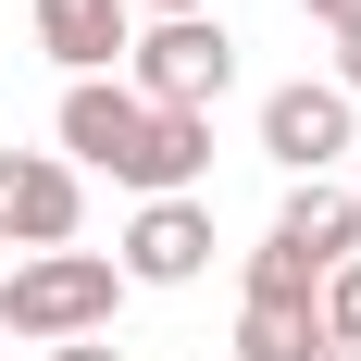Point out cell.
I'll return each instance as SVG.
<instances>
[{
	"label": "cell",
	"mask_w": 361,
	"mask_h": 361,
	"mask_svg": "<svg viewBox=\"0 0 361 361\" xmlns=\"http://www.w3.org/2000/svg\"><path fill=\"white\" fill-rule=\"evenodd\" d=\"M50 137H63V162H75V175H112V187H125V162H137V137H149V100L125 87V75H75Z\"/></svg>",
	"instance_id": "4"
},
{
	"label": "cell",
	"mask_w": 361,
	"mask_h": 361,
	"mask_svg": "<svg viewBox=\"0 0 361 361\" xmlns=\"http://www.w3.org/2000/svg\"><path fill=\"white\" fill-rule=\"evenodd\" d=\"M349 200H361V187H349Z\"/></svg>",
	"instance_id": "17"
},
{
	"label": "cell",
	"mask_w": 361,
	"mask_h": 361,
	"mask_svg": "<svg viewBox=\"0 0 361 361\" xmlns=\"http://www.w3.org/2000/svg\"><path fill=\"white\" fill-rule=\"evenodd\" d=\"M312 349H324L312 299H237V361H312Z\"/></svg>",
	"instance_id": "9"
},
{
	"label": "cell",
	"mask_w": 361,
	"mask_h": 361,
	"mask_svg": "<svg viewBox=\"0 0 361 361\" xmlns=\"http://www.w3.org/2000/svg\"><path fill=\"white\" fill-rule=\"evenodd\" d=\"M299 13H312L324 37H349V25H361V0H299Z\"/></svg>",
	"instance_id": "12"
},
{
	"label": "cell",
	"mask_w": 361,
	"mask_h": 361,
	"mask_svg": "<svg viewBox=\"0 0 361 361\" xmlns=\"http://www.w3.org/2000/svg\"><path fill=\"white\" fill-rule=\"evenodd\" d=\"M312 361H361V349H349V336H324V349H312Z\"/></svg>",
	"instance_id": "15"
},
{
	"label": "cell",
	"mask_w": 361,
	"mask_h": 361,
	"mask_svg": "<svg viewBox=\"0 0 361 361\" xmlns=\"http://www.w3.org/2000/svg\"><path fill=\"white\" fill-rule=\"evenodd\" d=\"M349 100H336L324 75H299V87H274V100H262V162H287L299 187L312 175H336V162H349Z\"/></svg>",
	"instance_id": "6"
},
{
	"label": "cell",
	"mask_w": 361,
	"mask_h": 361,
	"mask_svg": "<svg viewBox=\"0 0 361 361\" xmlns=\"http://www.w3.org/2000/svg\"><path fill=\"white\" fill-rule=\"evenodd\" d=\"M324 87H336V100H361V25L336 37V75H324Z\"/></svg>",
	"instance_id": "11"
},
{
	"label": "cell",
	"mask_w": 361,
	"mask_h": 361,
	"mask_svg": "<svg viewBox=\"0 0 361 361\" xmlns=\"http://www.w3.org/2000/svg\"><path fill=\"white\" fill-rule=\"evenodd\" d=\"M112 250H37L13 262V287H0V336H25V349H75V336H112Z\"/></svg>",
	"instance_id": "1"
},
{
	"label": "cell",
	"mask_w": 361,
	"mask_h": 361,
	"mask_svg": "<svg viewBox=\"0 0 361 361\" xmlns=\"http://www.w3.org/2000/svg\"><path fill=\"white\" fill-rule=\"evenodd\" d=\"M0 349H13V336H0Z\"/></svg>",
	"instance_id": "16"
},
{
	"label": "cell",
	"mask_w": 361,
	"mask_h": 361,
	"mask_svg": "<svg viewBox=\"0 0 361 361\" xmlns=\"http://www.w3.org/2000/svg\"><path fill=\"white\" fill-rule=\"evenodd\" d=\"M312 312H324V336H349V349H361V262H336L324 287H312Z\"/></svg>",
	"instance_id": "10"
},
{
	"label": "cell",
	"mask_w": 361,
	"mask_h": 361,
	"mask_svg": "<svg viewBox=\"0 0 361 361\" xmlns=\"http://www.w3.org/2000/svg\"><path fill=\"white\" fill-rule=\"evenodd\" d=\"M112 274H125V287H200V274H212V200H137Z\"/></svg>",
	"instance_id": "5"
},
{
	"label": "cell",
	"mask_w": 361,
	"mask_h": 361,
	"mask_svg": "<svg viewBox=\"0 0 361 361\" xmlns=\"http://www.w3.org/2000/svg\"><path fill=\"white\" fill-rule=\"evenodd\" d=\"M37 361H125L112 336H75V349H37Z\"/></svg>",
	"instance_id": "14"
},
{
	"label": "cell",
	"mask_w": 361,
	"mask_h": 361,
	"mask_svg": "<svg viewBox=\"0 0 361 361\" xmlns=\"http://www.w3.org/2000/svg\"><path fill=\"white\" fill-rule=\"evenodd\" d=\"M200 175H212V112H149L125 187H137V200H200Z\"/></svg>",
	"instance_id": "8"
},
{
	"label": "cell",
	"mask_w": 361,
	"mask_h": 361,
	"mask_svg": "<svg viewBox=\"0 0 361 361\" xmlns=\"http://www.w3.org/2000/svg\"><path fill=\"white\" fill-rule=\"evenodd\" d=\"M137 25H175V13H212V0H125Z\"/></svg>",
	"instance_id": "13"
},
{
	"label": "cell",
	"mask_w": 361,
	"mask_h": 361,
	"mask_svg": "<svg viewBox=\"0 0 361 361\" xmlns=\"http://www.w3.org/2000/svg\"><path fill=\"white\" fill-rule=\"evenodd\" d=\"M125 87H137L149 112H212L224 87H237V37H224V13L137 25V37H125Z\"/></svg>",
	"instance_id": "2"
},
{
	"label": "cell",
	"mask_w": 361,
	"mask_h": 361,
	"mask_svg": "<svg viewBox=\"0 0 361 361\" xmlns=\"http://www.w3.org/2000/svg\"><path fill=\"white\" fill-rule=\"evenodd\" d=\"M25 25H37V50H50L63 87H75V75H125L137 13H125V0H25Z\"/></svg>",
	"instance_id": "7"
},
{
	"label": "cell",
	"mask_w": 361,
	"mask_h": 361,
	"mask_svg": "<svg viewBox=\"0 0 361 361\" xmlns=\"http://www.w3.org/2000/svg\"><path fill=\"white\" fill-rule=\"evenodd\" d=\"M75 224H87V175H75L63 149H0V250H75Z\"/></svg>",
	"instance_id": "3"
}]
</instances>
